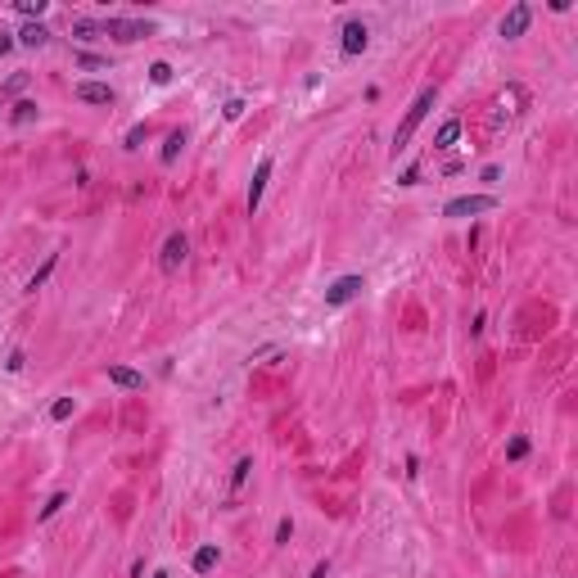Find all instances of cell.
I'll return each instance as SVG.
<instances>
[{
    "label": "cell",
    "instance_id": "cell-10",
    "mask_svg": "<svg viewBox=\"0 0 578 578\" xmlns=\"http://www.w3.org/2000/svg\"><path fill=\"white\" fill-rule=\"evenodd\" d=\"M109 384H118V389H145V375L140 371H131V366H109Z\"/></svg>",
    "mask_w": 578,
    "mask_h": 578
},
{
    "label": "cell",
    "instance_id": "cell-27",
    "mask_svg": "<svg viewBox=\"0 0 578 578\" xmlns=\"http://www.w3.org/2000/svg\"><path fill=\"white\" fill-rule=\"evenodd\" d=\"M244 109H249L244 100H226V109H221V113H226V122H240V118H244Z\"/></svg>",
    "mask_w": 578,
    "mask_h": 578
},
{
    "label": "cell",
    "instance_id": "cell-23",
    "mask_svg": "<svg viewBox=\"0 0 578 578\" xmlns=\"http://www.w3.org/2000/svg\"><path fill=\"white\" fill-rule=\"evenodd\" d=\"M23 86H28V72H14V77H9L5 86H0V95L9 100V95H18V91H23Z\"/></svg>",
    "mask_w": 578,
    "mask_h": 578
},
{
    "label": "cell",
    "instance_id": "cell-22",
    "mask_svg": "<svg viewBox=\"0 0 578 578\" xmlns=\"http://www.w3.org/2000/svg\"><path fill=\"white\" fill-rule=\"evenodd\" d=\"M72 411H77V402H72V398H59L55 407H50V421H68Z\"/></svg>",
    "mask_w": 578,
    "mask_h": 578
},
{
    "label": "cell",
    "instance_id": "cell-33",
    "mask_svg": "<svg viewBox=\"0 0 578 578\" xmlns=\"http://www.w3.org/2000/svg\"><path fill=\"white\" fill-rule=\"evenodd\" d=\"M154 578H172V574H167V569H158V574H154Z\"/></svg>",
    "mask_w": 578,
    "mask_h": 578
},
{
    "label": "cell",
    "instance_id": "cell-28",
    "mask_svg": "<svg viewBox=\"0 0 578 578\" xmlns=\"http://www.w3.org/2000/svg\"><path fill=\"white\" fill-rule=\"evenodd\" d=\"M23 366H28V352H23V348H14V352H9V362H5V371H23Z\"/></svg>",
    "mask_w": 578,
    "mask_h": 578
},
{
    "label": "cell",
    "instance_id": "cell-18",
    "mask_svg": "<svg viewBox=\"0 0 578 578\" xmlns=\"http://www.w3.org/2000/svg\"><path fill=\"white\" fill-rule=\"evenodd\" d=\"M64 506H68V493H55V497L45 501V506H41V515H36V520H41V524H45V520H55V515L64 511Z\"/></svg>",
    "mask_w": 578,
    "mask_h": 578
},
{
    "label": "cell",
    "instance_id": "cell-9",
    "mask_svg": "<svg viewBox=\"0 0 578 578\" xmlns=\"http://www.w3.org/2000/svg\"><path fill=\"white\" fill-rule=\"evenodd\" d=\"M72 95H77L82 104H113L118 100L113 86H104V82H77V86H72Z\"/></svg>",
    "mask_w": 578,
    "mask_h": 578
},
{
    "label": "cell",
    "instance_id": "cell-29",
    "mask_svg": "<svg viewBox=\"0 0 578 578\" xmlns=\"http://www.w3.org/2000/svg\"><path fill=\"white\" fill-rule=\"evenodd\" d=\"M416 181H421V163H411L407 172H402V177H398V186H416Z\"/></svg>",
    "mask_w": 578,
    "mask_h": 578
},
{
    "label": "cell",
    "instance_id": "cell-16",
    "mask_svg": "<svg viewBox=\"0 0 578 578\" xmlns=\"http://www.w3.org/2000/svg\"><path fill=\"white\" fill-rule=\"evenodd\" d=\"M181 150H186V131H172V136H167V145H163V163L172 167V163H177V154Z\"/></svg>",
    "mask_w": 578,
    "mask_h": 578
},
{
    "label": "cell",
    "instance_id": "cell-32",
    "mask_svg": "<svg viewBox=\"0 0 578 578\" xmlns=\"http://www.w3.org/2000/svg\"><path fill=\"white\" fill-rule=\"evenodd\" d=\"M9 45H14V36H9V32H0V55H5Z\"/></svg>",
    "mask_w": 578,
    "mask_h": 578
},
{
    "label": "cell",
    "instance_id": "cell-7",
    "mask_svg": "<svg viewBox=\"0 0 578 578\" xmlns=\"http://www.w3.org/2000/svg\"><path fill=\"white\" fill-rule=\"evenodd\" d=\"M272 167H276V158H257V167H253V181H249V213H257L262 208V190H267V181H272Z\"/></svg>",
    "mask_w": 578,
    "mask_h": 578
},
{
    "label": "cell",
    "instance_id": "cell-5",
    "mask_svg": "<svg viewBox=\"0 0 578 578\" xmlns=\"http://www.w3.org/2000/svg\"><path fill=\"white\" fill-rule=\"evenodd\" d=\"M104 36L131 45V41H140V36H150V23H140V18H109L104 23Z\"/></svg>",
    "mask_w": 578,
    "mask_h": 578
},
{
    "label": "cell",
    "instance_id": "cell-17",
    "mask_svg": "<svg viewBox=\"0 0 578 578\" xmlns=\"http://www.w3.org/2000/svg\"><path fill=\"white\" fill-rule=\"evenodd\" d=\"M249 470H253V457H240V461H235V470H230V493H240V488H244Z\"/></svg>",
    "mask_w": 578,
    "mask_h": 578
},
{
    "label": "cell",
    "instance_id": "cell-6",
    "mask_svg": "<svg viewBox=\"0 0 578 578\" xmlns=\"http://www.w3.org/2000/svg\"><path fill=\"white\" fill-rule=\"evenodd\" d=\"M362 289H366V280H362V276H339L335 285L326 289V307H343V303H352Z\"/></svg>",
    "mask_w": 578,
    "mask_h": 578
},
{
    "label": "cell",
    "instance_id": "cell-1",
    "mask_svg": "<svg viewBox=\"0 0 578 578\" xmlns=\"http://www.w3.org/2000/svg\"><path fill=\"white\" fill-rule=\"evenodd\" d=\"M438 104V86H421V95L411 100V109H407V118H402V127L393 131V158H398L402 150L411 145V136H416V127L429 118V109Z\"/></svg>",
    "mask_w": 578,
    "mask_h": 578
},
{
    "label": "cell",
    "instance_id": "cell-3",
    "mask_svg": "<svg viewBox=\"0 0 578 578\" xmlns=\"http://www.w3.org/2000/svg\"><path fill=\"white\" fill-rule=\"evenodd\" d=\"M493 208H497L493 194H461V199L443 208V217H479V213H493Z\"/></svg>",
    "mask_w": 578,
    "mask_h": 578
},
{
    "label": "cell",
    "instance_id": "cell-12",
    "mask_svg": "<svg viewBox=\"0 0 578 578\" xmlns=\"http://www.w3.org/2000/svg\"><path fill=\"white\" fill-rule=\"evenodd\" d=\"M217 560H221L217 547H199V551H194V560H190V569L194 574H208V569H217Z\"/></svg>",
    "mask_w": 578,
    "mask_h": 578
},
{
    "label": "cell",
    "instance_id": "cell-8",
    "mask_svg": "<svg viewBox=\"0 0 578 578\" xmlns=\"http://www.w3.org/2000/svg\"><path fill=\"white\" fill-rule=\"evenodd\" d=\"M528 23H533V9H528L524 0H520V5H511V9H506V18H501V36H506V41H515V36H524V32H528Z\"/></svg>",
    "mask_w": 578,
    "mask_h": 578
},
{
    "label": "cell",
    "instance_id": "cell-31",
    "mask_svg": "<svg viewBox=\"0 0 578 578\" xmlns=\"http://www.w3.org/2000/svg\"><path fill=\"white\" fill-rule=\"evenodd\" d=\"M312 578H330V560H316V569H312Z\"/></svg>",
    "mask_w": 578,
    "mask_h": 578
},
{
    "label": "cell",
    "instance_id": "cell-11",
    "mask_svg": "<svg viewBox=\"0 0 578 578\" xmlns=\"http://www.w3.org/2000/svg\"><path fill=\"white\" fill-rule=\"evenodd\" d=\"M457 140H461V118H448V122L434 131V150H452Z\"/></svg>",
    "mask_w": 578,
    "mask_h": 578
},
{
    "label": "cell",
    "instance_id": "cell-2",
    "mask_svg": "<svg viewBox=\"0 0 578 578\" xmlns=\"http://www.w3.org/2000/svg\"><path fill=\"white\" fill-rule=\"evenodd\" d=\"M343 41H339V50H343V59H357L362 50H366V45H371V28H366V23L362 18H348V23H343Z\"/></svg>",
    "mask_w": 578,
    "mask_h": 578
},
{
    "label": "cell",
    "instance_id": "cell-25",
    "mask_svg": "<svg viewBox=\"0 0 578 578\" xmlns=\"http://www.w3.org/2000/svg\"><path fill=\"white\" fill-rule=\"evenodd\" d=\"M289 538H294V520L285 515V520L276 524V547H289Z\"/></svg>",
    "mask_w": 578,
    "mask_h": 578
},
{
    "label": "cell",
    "instance_id": "cell-13",
    "mask_svg": "<svg viewBox=\"0 0 578 578\" xmlns=\"http://www.w3.org/2000/svg\"><path fill=\"white\" fill-rule=\"evenodd\" d=\"M55 267H59V253H50V257H45V262H41V267L32 272V280H28V294H36V289H41L45 280L55 276Z\"/></svg>",
    "mask_w": 578,
    "mask_h": 578
},
{
    "label": "cell",
    "instance_id": "cell-15",
    "mask_svg": "<svg viewBox=\"0 0 578 578\" xmlns=\"http://www.w3.org/2000/svg\"><path fill=\"white\" fill-rule=\"evenodd\" d=\"M18 41H23V45H32V50H41V45L50 41V28H41V23H28V28L18 32Z\"/></svg>",
    "mask_w": 578,
    "mask_h": 578
},
{
    "label": "cell",
    "instance_id": "cell-21",
    "mask_svg": "<svg viewBox=\"0 0 578 578\" xmlns=\"http://www.w3.org/2000/svg\"><path fill=\"white\" fill-rule=\"evenodd\" d=\"M150 82H154V86H167V82H172V64H163V59L150 64Z\"/></svg>",
    "mask_w": 578,
    "mask_h": 578
},
{
    "label": "cell",
    "instance_id": "cell-4",
    "mask_svg": "<svg viewBox=\"0 0 578 578\" xmlns=\"http://www.w3.org/2000/svg\"><path fill=\"white\" fill-rule=\"evenodd\" d=\"M190 257V240L181 235V230H172V235L163 240V253H158V267L172 276V272H181V262Z\"/></svg>",
    "mask_w": 578,
    "mask_h": 578
},
{
    "label": "cell",
    "instance_id": "cell-19",
    "mask_svg": "<svg viewBox=\"0 0 578 578\" xmlns=\"http://www.w3.org/2000/svg\"><path fill=\"white\" fill-rule=\"evenodd\" d=\"M36 113H41V109H36V100H18V104H14V122H18V127H28Z\"/></svg>",
    "mask_w": 578,
    "mask_h": 578
},
{
    "label": "cell",
    "instance_id": "cell-20",
    "mask_svg": "<svg viewBox=\"0 0 578 578\" xmlns=\"http://www.w3.org/2000/svg\"><path fill=\"white\" fill-rule=\"evenodd\" d=\"M524 457H528V438L520 434V438H511V443H506V461H524Z\"/></svg>",
    "mask_w": 578,
    "mask_h": 578
},
{
    "label": "cell",
    "instance_id": "cell-26",
    "mask_svg": "<svg viewBox=\"0 0 578 578\" xmlns=\"http://www.w3.org/2000/svg\"><path fill=\"white\" fill-rule=\"evenodd\" d=\"M18 14H28V18H41V14H45V0H18Z\"/></svg>",
    "mask_w": 578,
    "mask_h": 578
},
{
    "label": "cell",
    "instance_id": "cell-30",
    "mask_svg": "<svg viewBox=\"0 0 578 578\" xmlns=\"http://www.w3.org/2000/svg\"><path fill=\"white\" fill-rule=\"evenodd\" d=\"M77 64H82V68H104V59H100V55H77Z\"/></svg>",
    "mask_w": 578,
    "mask_h": 578
},
{
    "label": "cell",
    "instance_id": "cell-14",
    "mask_svg": "<svg viewBox=\"0 0 578 578\" xmlns=\"http://www.w3.org/2000/svg\"><path fill=\"white\" fill-rule=\"evenodd\" d=\"M72 36H77V41H100V36H104V23H91V18H72Z\"/></svg>",
    "mask_w": 578,
    "mask_h": 578
},
{
    "label": "cell",
    "instance_id": "cell-24",
    "mask_svg": "<svg viewBox=\"0 0 578 578\" xmlns=\"http://www.w3.org/2000/svg\"><path fill=\"white\" fill-rule=\"evenodd\" d=\"M145 136H150V127H145V122H136V127L127 131V150H140V145H145Z\"/></svg>",
    "mask_w": 578,
    "mask_h": 578
}]
</instances>
